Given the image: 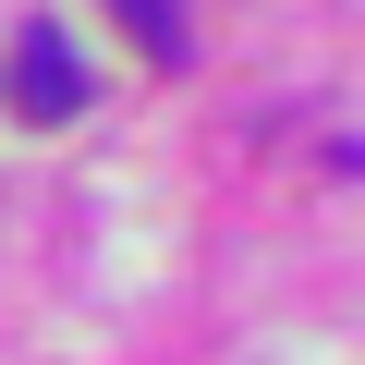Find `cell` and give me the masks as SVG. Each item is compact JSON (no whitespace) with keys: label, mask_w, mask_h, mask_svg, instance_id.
<instances>
[{"label":"cell","mask_w":365,"mask_h":365,"mask_svg":"<svg viewBox=\"0 0 365 365\" xmlns=\"http://www.w3.org/2000/svg\"><path fill=\"white\" fill-rule=\"evenodd\" d=\"M110 13L134 25V49H146V61H182V49H195V37H182V0H110Z\"/></svg>","instance_id":"cell-2"},{"label":"cell","mask_w":365,"mask_h":365,"mask_svg":"<svg viewBox=\"0 0 365 365\" xmlns=\"http://www.w3.org/2000/svg\"><path fill=\"white\" fill-rule=\"evenodd\" d=\"M13 110L25 122H73L86 110V49H73L61 13H25L13 25Z\"/></svg>","instance_id":"cell-1"}]
</instances>
